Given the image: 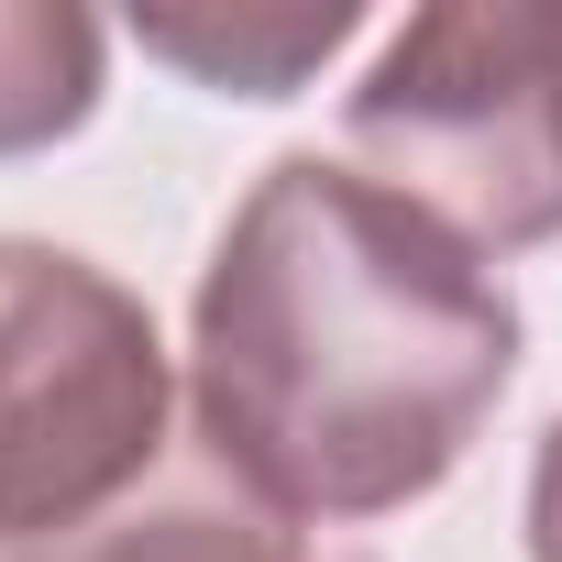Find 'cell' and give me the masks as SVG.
Here are the masks:
<instances>
[{"mask_svg":"<svg viewBox=\"0 0 562 562\" xmlns=\"http://www.w3.org/2000/svg\"><path fill=\"white\" fill-rule=\"evenodd\" d=\"M100 56H111V34L89 12H45V0L0 12V155L78 133L100 111Z\"/></svg>","mask_w":562,"mask_h":562,"instance_id":"6","label":"cell"},{"mask_svg":"<svg viewBox=\"0 0 562 562\" xmlns=\"http://www.w3.org/2000/svg\"><path fill=\"white\" fill-rule=\"evenodd\" d=\"M529 562H562V419L529 463Z\"/></svg>","mask_w":562,"mask_h":562,"instance_id":"7","label":"cell"},{"mask_svg":"<svg viewBox=\"0 0 562 562\" xmlns=\"http://www.w3.org/2000/svg\"><path fill=\"white\" fill-rule=\"evenodd\" d=\"M12 562H299V529L221 441L177 430V452L111 518H89L45 551H12Z\"/></svg>","mask_w":562,"mask_h":562,"instance_id":"4","label":"cell"},{"mask_svg":"<svg viewBox=\"0 0 562 562\" xmlns=\"http://www.w3.org/2000/svg\"><path fill=\"white\" fill-rule=\"evenodd\" d=\"M342 144L474 254L562 243V0H441L386 34Z\"/></svg>","mask_w":562,"mask_h":562,"instance_id":"2","label":"cell"},{"mask_svg":"<svg viewBox=\"0 0 562 562\" xmlns=\"http://www.w3.org/2000/svg\"><path fill=\"white\" fill-rule=\"evenodd\" d=\"M144 56L188 67L199 89H243V100H288L321 56L353 45V12L331 0V12H144L133 23Z\"/></svg>","mask_w":562,"mask_h":562,"instance_id":"5","label":"cell"},{"mask_svg":"<svg viewBox=\"0 0 562 562\" xmlns=\"http://www.w3.org/2000/svg\"><path fill=\"white\" fill-rule=\"evenodd\" d=\"M518 375V310L474 243L342 155H276L221 221L188 397L288 518H386L430 496Z\"/></svg>","mask_w":562,"mask_h":562,"instance_id":"1","label":"cell"},{"mask_svg":"<svg viewBox=\"0 0 562 562\" xmlns=\"http://www.w3.org/2000/svg\"><path fill=\"white\" fill-rule=\"evenodd\" d=\"M177 452L155 310L67 243L0 232V551L111 518Z\"/></svg>","mask_w":562,"mask_h":562,"instance_id":"3","label":"cell"}]
</instances>
